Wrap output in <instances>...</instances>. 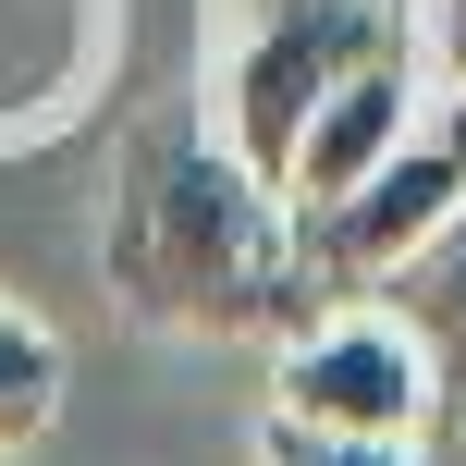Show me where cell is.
Masks as SVG:
<instances>
[{"instance_id":"6da1fadb","label":"cell","mask_w":466,"mask_h":466,"mask_svg":"<svg viewBox=\"0 0 466 466\" xmlns=\"http://www.w3.org/2000/svg\"><path fill=\"white\" fill-rule=\"evenodd\" d=\"M111 295L160 331H295L307 319V270H295V221L209 123H147L111 172Z\"/></svg>"},{"instance_id":"7a4b0ae2","label":"cell","mask_w":466,"mask_h":466,"mask_svg":"<svg viewBox=\"0 0 466 466\" xmlns=\"http://www.w3.org/2000/svg\"><path fill=\"white\" fill-rule=\"evenodd\" d=\"M369 62H418V0H221L209 13V136L258 185H282L295 123Z\"/></svg>"},{"instance_id":"3957f363","label":"cell","mask_w":466,"mask_h":466,"mask_svg":"<svg viewBox=\"0 0 466 466\" xmlns=\"http://www.w3.org/2000/svg\"><path fill=\"white\" fill-rule=\"evenodd\" d=\"M282 221H295L307 295H380L418 246H442L466 221V86H430L393 160H369L331 209H282Z\"/></svg>"},{"instance_id":"277c9868","label":"cell","mask_w":466,"mask_h":466,"mask_svg":"<svg viewBox=\"0 0 466 466\" xmlns=\"http://www.w3.org/2000/svg\"><path fill=\"white\" fill-rule=\"evenodd\" d=\"M270 418L331 430V442H430V356L405 344L393 307H319L270 356Z\"/></svg>"},{"instance_id":"5b68a950","label":"cell","mask_w":466,"mask_h":466,"mask_svg":"<svg viewBox=\"0 0 466 466\" xmlns=\"http://www.w3.org/2000/svg\"><path fill=\"white\" fill-rule=\"evenodd\" d=\"M418 98H430L418 62H369V74H344V86L295 123V147H282V185H270V197H282V209H331L369 160H393V136L418 123Z\"/></svg>"},{"instance_id":"8992f818","label":"cell","mask_w":466,"mask_h":466,"mask_svg":"<svg viewBox=\"0 0 466 466\" xmlns=\"http://www.w3.org/2000/svg\"><path fill=\"white\" fill-rule=\"evenodd\" d=\"M98 62V0H0V136L49 123Z\"/></svg>"},{"instance_id":"52a82bcc","label":"cell","mask_w":466,"mask_h":466,"mask_svg":"<svg viewBox=\"0 0 466 466\" xmlns=\"http://www.w3.org/2000/svg\"><path fill=\"white\" fill-rule=\"evenodd\" d=\"M380 307L405 319V344L430 356V430H466V221L442 246H418L393 282H380Z\"/></svg>"},{"instance_id":"ba28073f","label":"cell","mask_w":466,"mask_h":466,"mask_svg":"<svg viewBox=\"0 0 466 466\" xmlns=\"http://www.w3.org/2000/svg\"><path fill=\"white\" fill-rule=\"evenodd\" d=\"M49 418H62V344L0 295V454H25Z\"/></svg>"},{"instance_id":"9c48e42d","label":"cell","mask_w":466,"mask_h":466,"mask_svg":"<svg viewBox=\"0 0 466 466\" xmlns=\"http://www.w3.org/2000/svg\"><path fill=\"white\" fill-rule=\"evenodd\" d=\"M258 466H418V442H331V430L270 418L258 430Z\"/></svg>"}]
</instances>
